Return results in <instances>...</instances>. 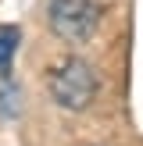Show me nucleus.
Here are the masks:
<instances>
[{"mask_svg": "<svg viewBox=\"0 0 143 146\" xmlns=\"http://www.w3.org/2000/svg\"><path fill=\"white\" fill-rule=\"evenodd\" d=\"M50 96L64 111H86L97 96V71L79 57H68L50 75Z\"/></svg>", "mask_w": 143, "mask_h": 146, "instance_id": "nucleus-1", "label": "nucleus"}, {"mask_svg": "<svg viewBox=\"0 0 143 146\" xmlns=\"http://www.w3.org/2000/svg\"><path fill=\"white\" fill-rule=\"evenodd\" d=\"M100 25V0H50V29L64 43H86Z\"/></svg>", "mask_w": 143, "mask_h": 146, "instance_id": "nucleus-2", "label": "nucleus"}, {"mask_svg": "<svg viewBox=\"0 0 143 146\" xmlns=\"http://www.w3.org/2000/svg\"><path fill=\"white\" fill-rule=\"evenodd\" d=\"M18 39H21L18 25H0V68H7V64H11L14 50H18Z\"/></svg>", "mask_w": 143, "mask_h": 146, "instance_id": "nucleus-3", "label": "nucleus"}]
</instances>
